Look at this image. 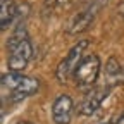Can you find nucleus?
Returning a JSON list of instances; mask_svg holds the SVG:
<instances>
[{"mask_svg": "<svg viewBox=\"0 0 124 124\" xmlns=\"http://www.w3.org/2000/svg\"><path fill=\"white\" fill-rule=\"evenodd\" d=\"M116 124H124V112L119 116V119H117V122H116Z\"/></svg>", "mask_w": 124, "mask_h": 124, "instance_id": "obj_10", "label": "nucleus"}, {"mask_svg": "<svg viewBox=\"0 0 124 124\" xmlns=\"http://www.w3.org/2000/svg\"><path fill=\"white\" fill-rule=\"evenodd\" d=\"M74 112V102L69 95H59L52 103V119L55 124H69Z\"/></svg>", "mask_w": 124, "mask_h": 124, "instance_id": "obj_7", "label": "nucleus"}, {"mask_svg": "<svg viewBox=\"0 0 124 124\" xmlns=\"http://www.w3.org/2000/svg\"><path fill=\"white\" fill-rule=\"evenodd\" d=\"M88 40H81L78 41L72 48L69 50V54L60 60V64L57 66V71H55V76H57V81L59 83H67V79L74 74L76 67L79 66V62L83 60V54L88 46Z\"/></svg>", "mask_w": 124, "mask_h": 124, "instance_id": "obj_4", "label": "nucleus"}, {"mask_svg": "<svg viewBox=\"0 0 124 124\" xmlns=\"http://www.w3.org/2000/svg\"><path fill=\"white\" fill-rule=\"evenodd\" d=\"M98 9H100L98 4L93 2L90 5H86L85 9H81L79 12H76L72 17L69 19V24L66 28L67 35H78V33H81V31L88 29V26L93 23V19H95Z\"/></svg>", "mask_w": 124, "mask_h": 124, "instance_id": "obj_6", "label": "nucleus"}, {"mask_svg": "<svg viewBox=\"0 0 124 124\" xmlns=\"http://www.w3.org/2000/svg\"><path fill=\"white\" fill-rule=\"evenodd\" d=\"M0 85H2L4 100L9 98V102H21L26 97L35 95L40 88V81L36 78L19 74L17 71H9L7 74H4Z\"/></svg>", "mask_w": 124, "mask_h": 124, "instance_id": "obj_1", "label": "nucleus"}, {"mask_svg": "<svg viewBox=\"0 0 124 124\" xmlns=\"http://www.w3.org/2000/svg\"><path fill=\"white\" fill-rule=\"evenodd\" d=\"M19 124H31V122H19Z\"/></svg>", "mask_w": 124, "mask_h": 124, "instance_id": "obj_11", "label": "nucleus"}, {"mask_svg": "<svg viewBox=\"0 0 124 124\" xmlns=\"http://www.w3.org/2000/svg\"><path fill=\"white\" fill-rule=\"evenodd\" d=\"M17 7H16L14 0H0V28L4 31L14 23Z\"/></svg>", "mask_w": 124, "mask_h": 124, "instance_id": "obj_9", "label": "nucleus"}, {"mask_svg": "<svg viewBox=\"0 0 124 124\" xmlns=\"http://www.w3.org/2000/svg\"><path fill=\"white\" fill-rule=\"evenodd\" d=\"M100 69H102V62H100L98 55H95V54L86 55L72 74L76 86L81 90H91L100 76Z\"/></svg>", "mask_w": 124, "mask_h": 124, "instance_id": "obj_3", "label": "nucleus"}, {"mask_svg": "<svg viewBox=\"0 0 124 124\" xmlns=\"http://www.w3.org/2000/svg\"><path fill=\"white\" fill-rule=\"evenodd\" d=\"M7 50H9V57H7L9 71L21 72L23 69H26L28 62L33 57V45H31L29 36L23 26H19L10 35L7 41Z\"/></svg>", "mask_w": 124, "mask_h": 124, "instance_id": "obj_2", "label": "nucleus"}, {"mask_svg": "<svg viewBox=\"0 0 124 124\" xmlns=\"http://www.w3.org/2000/svg\"><path fill=\"white\" fill-rule=\"evenodd\" d=\"M105 81L110 88L117 85H124V69L114 57H110L105 62Z\"/></svg>", "mask_w": 124, "mask_h": 124, "instance_id": "obj_8", "label": "nucleus"}, {"mask_svg": "<svg viewBox=\"0 0 124 124\" xmlns=\"http://www.w3.org/2000/svg\"><path fill=\"white\" fill-rule=\"evenodd\" d=\"M103 124H112V122H103Z\"/></svg>", "mask_w": 124, "mask_h": 124, "instance_id": "obj_12", "label": "nucleus"}, {"mask_svg": "<svg viewBox=\"0 0 124 124\" xmlns=\"http://www.w3.org/2000/svg\"><path fill=\"white\" fill-rule=\"evenodd\" d=\"M108 93H110V86L108 85H103V86H97V88H91L88 90V93L85 95V98L81 100V103L78 105V114L86 117V116H91L95 114L102 102L108 97Z\"/></svg>", "mask_w": 124, "mask_h": 124, "instance_id": "obj_5", "label": "nucleus"}]
</instances>
